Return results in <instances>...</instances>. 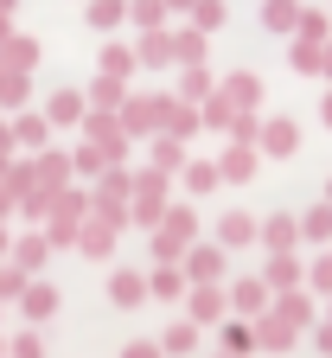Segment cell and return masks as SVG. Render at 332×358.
<instances>
[{"label":"cell","mask_w":332,"mask_h":358,"mask_svg":"<svg viewBox=\"0 0 332 358\" xmlns=\"http://www.w3.org/2000/svg\"><path fill=\"white\" fill-rule=\"evenodd\" d=\"M7 262L20 268V275H32V282H38V268L52 262V243H45V231H20V237H13V256H7Z\"/></svg>","instance_id":"17"},{"label":"cell","mask_w":332,"mask_h":358,"mask_svg":"<svg viewBox=\"0 0 332 358\" xmlns=\"http://www.w3.org/2000/svg\"><path fill=\"white\" fill-rule=\"evenodd\" d=\"M147 294L154 301H185L192 282H185V268H147Z\"/></svg>","instance_id":"33"},{"label":"cell","mask_w":332,"mask_h":358,"mask_svg":"<svg viewBox=\"0 0 332 358\" xmlns=\"http://www.w3.org/2000/svg\"><path fill=\"white\" fill-rule=\"evenodd\" d=\"M7 358H45V339H38V327H20V333L7 339Z\"/></svg>","instance_id":"47"},{"label":"cell","mask_w":332,"mask_h":358,"mask_svg":"<svg viewBox=\"0 0 332 358\" xmlns=\"http://www.w3.org/2000/svg\"><path fill=\"white\" fill-rule=\"evenodd\" d=\"M13 256V231H7V224H0V262H7Z\"/></svg>","instance_id":"55"},{"label":"cell","mask_w":332,"mask_h":358,"mask_svg":"<svg viewBox=\"0 0 332 358\" xmlns=\"http://www.w3.org/2000/svg\"><path fill=\"white\" fill-rule=\"evenodd\" d=\"M96 199H109V205H134V166H109V173L96 179Z\"/></svg>","instance_id":"34"},{"label":"cell","mask_w":332,"mask_h":358,"mask_svg":"<svg viewBox=\"0 0 332 358\" xmlns=\"http://www.w3.org/2000/svg\"><path fill=\"white\" fill-rule=\"evenodd\" d=\"M71 166H77V179H103V173H109L103 148H89V141H77V148H71Z\"/></svg>","instance_id":"44"},{"label":"cell","mask_w":332,"mask_h":358,"mask_svg":"<svg viewBox=\"0 0 332 358\" xmlns=\"http://www.w3.org/2000/svg\"><path fill=\"white\" fill-rule=\"evenodd\" d=\"M192 243H199V211H192V205H173L166 224L154 231V268H179Z\"/></svg>","instance_id":"3"},{"label":"cell","mask_w":332,"mask_h":358,"mask_svg":"<svg viewBox=\"0 0 332 358\" xmlns=\"http://www.w3.org/2000/svg\"><path fill=\"white\" fill-rule=\"evenodd\" d=\"M13 211H20V199H13V192H7V179H0V224H7V217H13Z\"/></svg>","instance_id":"53"},{"label":"cell","mask_w":332,"mask_h":358,"mask_svg":"<svg viewBox=\"0 0 332 358\" xmlns=\"http://www.w3.org/2000/svg\"><path fill=\"white\" fill-rule=\"evenodd\" d=\"M217 358H230V352H217Z\"/></svg>","instance_id":"62"},{"label":"cell","mask_w":332,"mask_h":358,"mask_svg":"<svg viewBox=\"0 0 332 358\" xmlns=\"http://www.w3.org/2000/svg\"><path fill=\"white\" fill-rule=\"evenodd\" d=\"M256 231H262V224H256L250 211H224V217H217V237H211V243H217V250H243V243H256Z\"/></svg>","instance_id":"21"},{"label":"cell","mask_w":332,"mask_h":358,"mask_svg":"<svg viewBox=\"0 0 332 358\" xmlns=\"http://www.w3.org/2000/svg\"><path fill=\"white\" fill-rule=\"evenodd\" d=\"M32 179H38V192H71L77 186V166H71L64 148H45V154H32Z\"/></svg>","instance_id":"10"},{"label":"cell","mask_w":332,"mask_h":358,"mask_svg":"<svg viewBox=\"0 0 332 358\" xmlns=\"http://www.w3.org/2000/svg\"><path fill=\"white\" fill-rule=\"evenodd\" d=\"M301 0H262V32H281V38H294L301 32Z\"/></svg>","instance_id":"28"},{"label":"cell","mask_w":332,"mask_h":358,"mask_svg":"<svg viewBox=\"0 0 332 358\" xmlns=\"http://www.w3.org/2000/svg\"><path fill=\"white\" fill-rule=\"evenodd\" d=\"M185 282H192V288H224V275H230V250H217V243H192V250H185Z\"/></svg>","instance_id":"6"},{"label":"cell","mask_w":332,"mask_h":358,"mask_svg":"<svg viewBox=\"0 0 332 358\" xmlns=\"http://www.w3.org/2000/svg\"><path fill=\"white\" fill-rule=\"evenodd\" d=\"M134 64H140V71H166V64H173V26H166V32H140V38H134Z\"/></svg>","instance_id":"22"},{"label":"cell","mask_w":332,"mask_h":358,"mask_svg":"<svg viewBox=\"0 0 332 358\" xmlns=\"http://www.w3.org/2000/svg\"><path fill=\"white\" fill-rule=\"evenodd\" d=\"M7 32H13V26H0V45H7Z\"/></svg>","instance_id":"59"},{"label":"cell","mask_w":332,"mask_h":358,"mask_svg":"<svg viewBox=\"0 0 332 358\" xmlns=\"http://www.w3.org/2000/svg\"><path fill=\"white\" fill-rule=\"evenodd\" d=\"M134 71H140V64H134V45H115V38H109L103 58H96V77H122V83H128Z\"/></svg>","instance_id":"35"},{"label":"cell","mask_w":332,"mask_h":358,"mask_svg":"<svg viewBox=\"0 0 332 358\" xmlns=\"http://www.w3.org/2000/svg\"><path fill=\"white\" fill-rule=\"evenodd\" d=\"M83 115H89V96H83V90H52V103H45V122H52V128H83Z\"/></svg>","instance_id":"19"},{"label":"cell","mask_w":332,"mask_h":358,"mask_svg":"<svg viewBox=\"0 0 332 358\" xmlns=\"http://www.w3.org/2000/svg\"><path fill=\"white\" fill-rule=\"evenodd\" d=\"M230 148H262V122L256 115H236L230 122Z\"/></svg>","instance_id":"48"},{"label":"cell","mask_w":332,"mask_h":358,"mask_svg":"<svg viewBox=\"0 0 332 358\" xmlns=\"http://www.w3.org/2000/svg\"><path fill=\"white\" fill-rule=\"evenodd\" d=\"M313 352H319V358H332V320H319V327H313Z\"/></svg>","instance_id":"52"},{"label":"cell","mask_w":332,"mask_h":358,"mask_svg":"<svg viewBox=\"0 0 332 358\" xmlns=\"http://www.w3.org/2000/svg\"><path fill=\"white\" fill-rule=\"evenodd\" d=\"M122 128H128V141H154L160 134V96H128L122 103Z\"/></svg>","instance_id":"12"},{"label":"cell","mask_w":332,"mask_h":358,"mask_svg":"<svg viewBox=\"0 0 332 358\" xmlns=\"http://www.w3.org/2000/svg\"><path fill=\"white\" fill-rule=\"evenodd\" d=\"M301 237H307V243H332V205H326V199H319V205H307Z\"/></svg>","instance_id":"41"},{"label":"cell","mask_w":332,"mask_h":358,"mask_svg":"<svg viewBox=\"0 0 332 358\" xmlns=\"http://www.w3.org/2000/svg\"><path fill=\"white\" fill-rule=\"evenodd\" d=\"M26 288H32V275H20L13 262H0V307H7V301H20Z\"/></svg>","instance_id":"49"},{"label":"cell","mask_w":332,"mask_h":358,"mask_svg":"<svg viewBox=\"0 0 332 358\" xmlns=\"http://www.w3.org/2000/svg\"><path fill=\"white\" fill-rule=\"evenodd\" d=\"M192 345H199V327H192V320H173V327L160 333V352H166V358H185Z\"/></svg>","instance_id":"40"},{"label":"cell","mask_w":332,"mask_h":358,"mask_svg":"<svg viewBox=\"0 0 332 358\" xmlns=\"http://www.w3.org/2000/svg\"><path fill=\"white\" fill-rule=\"evenodd\" d=\"M275 313H281V320H288L294 333L319 327V313H313V294H307V288H294V294H275Z\"/></svg>","instance_id":"29"},{"label":"cell","mask_w":332,"mask_h":358,"mask_svg":"<svg viewBox=\"0 0 332 358\" xmlns=\"http://www.w3.org/2000/svg\"><path fill=\"white\" fill-rule=\"evenodd\" d=\"M173 64H179V71L211 64V58H205V32H199V26H173Z\"/></svg>","instance_id":"27"},{"label":"cell","mask_w":332,"mask_h":358,"mask_svg":"<svg viewBox=\"0 0 332 358\" xmlns=\"http://www.w3.org/2000/svg\"><path fill=\"white\" fill-rule=\"evenodd\" d=\"M52 313H58V288H52V282H32V288L20 294V320H26V327H45Z\"/></svg>","instance_id":"25"},{"label":"cell","mask_w":332,"mask_h":358,"mask_svg":"<svg viewBox=\"0 0 332 358\" xmlns=\"http://www.w3.org/2000/svg\"><path fill=\"white\" fill-rule=\"evenodd\" d=\"M224 294H230V313H236V320H262V313L275 307V294H268L262 275H236V282H224Z\"/></svg>","instance_id":"7"},{"label":"cell","mask_w":332,"mask_h":358,"mask_svg":"<svg viewBox=\"0 0 332 358\" xmlns=\"http://www.w3.org/2000/svg\"><path fill=\"white\" fill-rule=\"evenodd\" d=\"M326 83H332V45H326Z\"/></svg>","instance_id":"58"},{"label":"cell","mask_w":332,"mask_h":358,"mask_svg":"<svg viewBox=\"0 0 332 358\" xmlns=\"http://www.w3.org/2000/svg\"><path fill=\"white\" fill-rule=\"evenodd\" d=\"M307 294H326V301H332V250L307 262Z\"/></svg>","instance_id":"46"},{"label":"cell","mask_w":332,"mask_h":358,"mask_svg":"<svg viewBox=\"0 0 332 358\" xmlns=\"http://www.w3.org/2000/svg\"><path fill=\"white\" fill-rule=\"evenodd\" d=\"M26 103H32V77L0 64V115H26Z\"/></svg>","instance_id":"31"},{"label":"cell","mask_w":332,"mask_h":358,"mask_svg":"<svg viewBox=\"0 0 332 358\" xmlns=\"http://www.w3.org/2000/svg\"><path fill=\"white\" fill-rule=\"evenodd\" d=\"M154 173H185V141H173V134H154V160H147Z\"/></svg>","instance_id":"37"},{"label":"cell","mask_w":332,"mask_h":358,"mask_svg":"<svg viewBox=\"0 0 332 358\" xmlns=\"http://www.w3.org/2000/svg\"><path fill=\"white\" fill-rule=\"evenodd\" d=\"M7 122H13V148H20L26 160L52 148V122H45V109H26V115H7Z\"/></svg>","instance_id":"15"},{"label":"cell","mask_w":332,"mask_h":358,"mask_svg":"<svg viewBox=\"0 0 332 358\" xmlns=\"http://www.w3.org/2000/svg\"><path fill=\"white\" fill-rule=\"evenodd\" d=\"M185 192H192V199H205V192H217L224 186V173H217V160H185Z\"/></svg>","instance_id":"36"},{"label":"cell","mask_w":332,"mask_h":358,"mask_svg":"<svg viewBox=\"0 0 332 358\" xmlns=\"http://www.w3.org/2000/svg\"><path fill=\"white\" fill-rule=\"evenodd\" d=\"M0 358H7V339H0Z\"/></svg>","instance_id":"60"},{"label":"cell","mask_w":332,"mask_h":358,"mask_svg":"<svg viewBox=\"0 0 332 358\" xmlns=\"http://www.w3.org/2000/svg\"><path fill=\"white\" fill-rule=\"evenodd\" d=\"M166 211H173V179L166 173H154V166H134V205H128V224H140V231H160L166 224Z\"/></svg>","instance_id":"2"},{"label":"cell","mask_w":332,"mask_h":358,"mask_svg":"<svg viewBox=\"0 0 332 358\" xmlns=\"http://www.w3.org/2000/svg\"><path fill=\"white\" fill-rule=\"evenodd\" d=\"M83 96H89V109H103V115H122V103L134 96V90H128L122 77H89V90H83Z\"/></svg>","instance_id":"26"},{"label":"cell","mask_w":332,"mask_h":358,"mask_svg":"<svg viewBox=\"0 0 332 358\" xmlns=\"http://www.w3.org/2000/svg\"><path fill=\"white\" fill-rule=\"evenodd\" d=\"M192 7H199V0H166V13H185V20H192Z\"/></svg>","instance_id":"54"},{"label":"cell","mask_w":332,"mask_h":358,"mask_svg":"<svg viewBox=\"0 0 332 358\" xmlns=\"http://www.w3.org/2000/svg\"><path fill=\"white\" fill-rule=\"evenodd\" d=\"M199 115H205V128H224V134H230V122H236V109H230L224 96H211V103H205Z\"/></svg>","instance_id":"50"},{"label":"cell","mask_w":332,"mask_h":358,"mask_svg":"<svg viewBox=\"0 0 332 358\" xmlns=\"http://www.w3.org/2000/svg\"><path fill=\"white\" fill-rule=\"evenodd\" d=\"M262 160H294L301 154V122L294 115H262Z\"/></svg>","instance_id":"8"},{"label":"cell","mask_w":332,"mask_h":358,"mask_svg":"<svg viewBox=\"0 0 332 358\" xmlns=\"http://www.w3.org/2000/svg\"><path fill=\"white\" fill-rule=\"evenodd\" d=\"M13 13H20V0H0V26H13Z\"/></svg>","instance_id":"56"},{"label":"cell","mask_w":332,"mask_h":358,"mask_svg":"<svg viewBox=\"0 0 332 358\" xmlns=\"http://www.w3.org/2000/svg\"><path fill=\"white\" fill-rule=\"evenodd\" d=\"M199 128H205V115H199L192 103H179L173 90H166V96H160V134H173V141H192Z\"/></svg>","instance_id":"14"},{"label":"cell","mask_w":332,"mask_h":358,"mask_svg":"<svg viewBox=\"0 0 332 358\" xmlns=\"http://www.w3.org/2000/svg\"><path fill=\"white\" fill-rule=\"evenodd\" d=\"M250 327H256V352H294V339H301V333H294L288 320H281L275 307L262 313V320H250Z\"/></svg>","instance_id":"20"},{"label":"cell","mask_w":332,"mask_h":358,"mask_svg":"<svg viewBox=\"0 0 332 358\" xmlns=\"http://www.w3.org/2000/svg\"><path fill=\"white\" fill-rule=\"evenodd\" d=\"M326 320H332V301H326Z\"/></svg>","instance_id":"61"},{"label":"cell","mask_w":332,"mask_h":358,"mask_svg":"<svg viewBox=\"0 0 332 358\" xmlns=\"http://www.w3.org/2000/svg\"><path fill=\"white\" fill-rule=\"evenodd\" d=\"M122 231H128V205H109V199L89 192V217H83V231H77V250H83L89 262H109Z\"/></svg>","instance_id":"1"},{"label":"cell","mask_w":332,"mask_h":358,"mask_svg":"<svg viewBox=\"0 0 332 358\" xmlns=\"http://www.w3.org/2000/svg\"><path fill=\"white\" fill-rule=\"evenodd\" d=\"M185 320L192 327H224L230 320V294L224 288H192L185 294Z\"/></svg>","instance_id":"13"},{"label":"cell","mask_w":332,"mask_h":358,"mask_svg":"<svg viewBox=\"0 0 332 358\" xmlns=\"http://www.w3.org/2000/svg\"><path fill=\"white\" fill-rule=\"evenodd\" d=\"M294 38H301V45H319V52H326V45H332V13H313V7H307Z\"/></svg>","instance_id":"42"},{"label":"cell","mask_w":332,"mask_h":358,"mask_svg":"<svg viewBox=\"0 0 332 358\" xmlns=\"http://www.w3.org/2000/svg\"><path fill=\"white\" fill-rule=\"evenodd\" d=\"M288 64H294L301 77H326V52H319V45H301V38H294V45H288Z\"/></svg>","instance_id":"43"},{"label":"cell","mask_w":332,"mask_h":358,"mask_svg":"<svg viewBox=\"0 0 332 358\" xmlns=\"http://www.w3.org/2000/svg\"><path fill=\"white\" fill-rule=\"evenodd\" d=\"M319 122H326V128H332V90H326V103H319Z\"/></svg>","instance_id":"57"},{"label":"cell","mask_w":332,"mask_h":358,"mask_svg":"<svg viewBox=\"0 0 332 358\" xmlns=\"http://www.w3.org/2000/svg\"><path fill=\"white\" fill-rule=\"evenodd\" d=\"M256 243H262L268 256H294V250H301V217H294V211H268L262 231H256Z\"/></svg>","instance_id":"11"},{"label":"cell","mask_w":332,"mask_h":358,"mask_svg":"<svg viewBox=\"0 0 332 358\" xmlns=\"http://www.w3.org/2000/svg\"><path fill=\"white\" fill-rule=\"evenodd\" d=\"M83 141H89V148H103L109 166H128V148H134V141H128V128H122V115H103V109H89V115H83Z\"/></svg>","instance_id":"5"},{"label":"cell","mask_w":332,"mask_h":358,"mask_svg":"<svg viewBox=\"0 0 332 358\" xmlns=\"http://www.w3.org/2000/svg\"><path fill=\"white\" fill-rule=\"evenodd\" d=\"M83 26H96V32L128 26V0H83Z\"/></svg>","instance_id":"32"},{"label":"cell","mask_w":332,"mask_h":358,"mask_svg":"<svg viewBox=\"0 0 332 358\" xmlns=\"http://www.w3.org/2000/svg\"><path fill=\"white\" fill-rule=\"evenodd\" d=\"M256 166H262V154H256V148H224V154H217V173L230 179V186H250Z\"/></svg>","instance_id":"30"},{"label":"cell","mask_w":332,"mask_h":358,"mask_svg":"<svg viewBox=\"0 0 332 358\" xmlns=\"http://www.w3.org/2000/svg\"><path fill=\"white\" fill-rule=\"evenodd\" d=\"M217 333H224V352H230V358H250V352H256V327H250V320H236V313H230Z\"/></svg>","instance_id":"38"},{"label":"cell","mask_w":332,"mask_h":358,"mask_svg":"<svg viewBox=\"0 0 332 358\" xmlns=\"http://www.w3.org/2000/svg\"><path fill=\"white\" fill-rule=\"evenodd\" d=\"M38 58H45V52H38V38H32V32H7V45H0V64H7V71L32 77V71H38Z\"/></svg>","instance_id":"18"},{"label":"cell","mask_w":332,"mask_h":358,"mask_svg":"<svg viewBox=\"0 0 332 358\" xmlns=\"http://www.w3.org/2000/svg\"><path fill=\"white\" fill-rule=\"evenodd\" d=\"M128 20H134L140 32H166L173 13H166V0H128Z\"/></svg>","instance_id":"39"},{"label":"cell","mask_w":332,"mask_h":358,"mask_svg":"<svg viewBox=\"0 0 332 358\" xmlns=\"http://www.w3.org/2000/svg\"><path fill=\"white\" fill-rule=\"evenodd\" d=\"M179 103H192V109H205L211 96H217V71L211 64H199V71H179V90H173Z\"/></svg>","instance_id":"23"},{"label":"cell","mask_w":332,"mask_h":358,"mask_svg":"<svg viewBox=\"0 0 332 358\" xmlns=\"http://www.w3.org/2000/svg\"><path fill=\"white\" fill-rule=\"evenodd\" d=\"M122 358H166V352H160V339H128Z\"/></svg>","instance_id":"51"},{"label":"cell","mask_w":332,"mask_h":358,"mask_svg":"<svg viewBox=\"0 0 332 358\" xmlns=\"http://www.w3.org/2000/svg\"><path fill=\"white\" fill-rule=\"evenodd\" d=\"M83 217H89V192H83V186L58 192V199H52V217H45V243H52V250H77Z\"/></svg>","instance_id":"4"},{"label":"cell","mask_w":332,"mask_h":358,"mask_svg":"<svg viewBox=\"0 0 332 358\" xmlns=\"http://www.w3.org/2000/svg\"><path fill=\"white\" fill-rule=\"evenodd\" d=\"M224 20H230V7H224V0H199V7H192V20H185V26H199V32L211 38V32H224Z\"/></svg>","instance_id":"45"},{"label":"cell","mask_w":332,"mask_h":358,"mask_svg":"<svg viewBox=\"0 0 332 358\" xmlns=\"http://www.w3.org/2000/svg\"><path fill=\"white\" fill-rule=\"evenodd\" d=\"M217 96H224L236 115H256V109H262V77H256V71H224V77H217Z\"/></svg>","instance_id":"9"},{"label":"cell","mask_w":332,"mask_h":358,"mask_svg":"<svg viewBox=\"0 0 332 358\" xmlns=\"http://www.w3.org/2000/svg\"><path fill=\"white\" fill-rule=\"evenodd\" d=\"M262 282H268V294H294V288H307V262H301V250H294V256H268V262H262Z\"/></svg>","instance_id":"16"},{"label":"cell","mask_w":332,"mask_h":358,"mask_svg":"<svg viewBox=\"0 0 332 358\" xmlns=\"http://www.w3.org/2000/svg\"><path fill=\"white\" fill-rule=\"evenodd\" d=\"M109 301L115 307H140L147 301V268H109Z\"/></svg>","instance_id":"24"}]
</instances>
